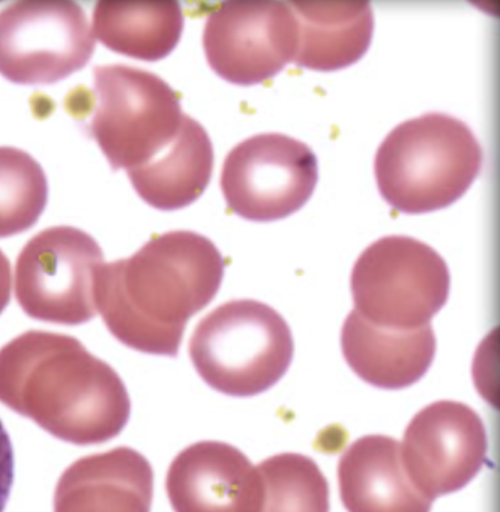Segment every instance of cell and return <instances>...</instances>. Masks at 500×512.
Segmentation results:
<instances>
[{"mask_svg": "<svg viewBox=\"0 0 500 512\" xmlns=\"http://www.w3.org/2000/svg\"><path fill=\"white\" fill-rule=\"evenodd\" d=\"M11 263L5 256L4 251L0 250V314L4 313L5 308L10 304L11 299Z\"/></svg>", "mask_w": 500, "mask_h": 512, "instance_id": "7402d4cb", "label": "cell"}, {"mask_svg": "<svg viewBox=\"0 0 500 512\" xmlns=\"http://www.w3.org/2000/svg\"><path fill=\"white\" fill-rule=\"evenodd\" d=\"M481 145L460 119L427 113L389 133L374 160L383 199L404 214L439 211L457 202L482 169Z\"/></svg>", "mask_w": 500, "mask_h": 512, "instance_id": "3957f363", "label": "cell"}, {"mask_svg": "<svg viewBox=\"0 0 500 512\" xmlns=\"http://www.w3.org/2000/svg\"><path fill=\"white\" fill-rule=\"evenodd\" d=\"M175 512H260L262 478L244 452L223 442L185 448L167 473Z\"/></svg>", "mask_w": 500, "mask_h": 512, "instance_id": "7c38bea8", "label": "cell"}, {"mask_svg": "<svg viewBox=\"0 0 500 512\" xmlns=\"http://www.w3.org/2000/svg\"><path fill=\"white\" fill-rule=\"evenodd\" d=\"M0 401L76 445L113 439L131 413L119 374L77 338L55 332H25L0 349Z\"/></svg>", "mask_w": 500, "mask_h": 512, "instance_id": "7a4b0ae2", "label": "cell"}, {"mask_svg": "<svg viewBox=\"0 0 500 512\" xmlns=\"http://www.w3.org/2000/svg\"><path fill=\"white\" fill-rule=\"evenodd\" d=\"M401 460L419 491L434 500L466 487L487 455V433L475 410L457 401L424 407L404 433Z\"/></svg>", "mask_w": 500, "mask_h": 512, "instance_id": "8fae6325", "label": "cell"}, {"mask_svg": "<svg viewBox=\"0 0 500 512\" xmlns=\"http://www.w3.org/2000/svg\"><path fill=\"white\" fill-rule=\"evenodd\" d=\"M197 373L215 391L253 397L275 385L293 358L292 331L269 305L251 299L220 305L190 340Z\"/></svg>", "mask_w": 500, "mask_h": 512, "instance_id": "277c9868", "label": "cell"}, {"mask_svg": "<svg viewBox=\"0 0 500 512\" xmlns=\"http://www.w3.org/2000/svg\"><path fill=\"white\" fill-rule=\"evenodd\" d=\"M154 472L140 452L116 448L71 464L59 479L55 512H151Z\"/></svg>", "mask_w": 500, "mask_h": 512, "instance_id": "4fadbf2b", "label": "cell"}, {"mask_svg": "<svg viewBox=\"0 0 500 512\" xmlns=\"http://www.w3.org/2000/svg\"><path fill=\"white\" fill-rule=\"evenodd\" d=\"M92 20L94 38L107 49L146 62L169 56L184 32L178 2H100Z\"/></svg>", "mask_w": 500, "mask_h": 512, "instance_id": "ac0fdd59", "label": "cell"}, {"mask_svg": "<svg viewBox=\"0 0 500 512\" xmlns=\"http://www.w3.org/2000/svg\"><path fill=\"white\" fill-rule=\"evenodd\" d=\"M14 482V451L10 436L0 421V512H4Z\"/></svg>", "mask_w": 500, "mask_h": 512, "instance_id": "44dd1931", "label": "cell"}, {"mask_svg": "<svg viewBox=\"0 0 500 512\" xmlns=\"http://www.w3.org/2000/svg\"><path fill=\"white\" fill-rule=\"evenodd\" d=\"M103 263V250L91 235L76 227H50L35 235L17 259V301L41 322H89L98 313L95 278Z\"/></svg>", "mask_w": 500, "mask_h": 512, "instance_id": "52a82bcc", "label": "cell"}, {"mask_svg": "<svg viewBox=\"0 0 500 512\" xmlns=\"http://www.w3.org/2000/svg\"><path fill=\"white\" fill-rule=\"evenodd\" d=\"M94 89L97 107L89 134L113 170L145 166L181 128L179 95L149 71L127 65L97 67Z\"/></svg>", "mask_w": 500, "mask_h": 512, "instance_id": "8992f818", "label": "cell"}, {"mask_svg": "<svg viewBox=\"0 0 500 512\" xmlns=\"http://www.w3.org/2000/svg\"><path fill=\"white\" fill-rule=\"evenodd\" d=\"M341 349L364 382L403 389L427 373L436 353V337L431 325L409 331L380 328L353 310L341 331Z\"/></svg>", "mask_w": 500, "mask_h": 512, "instance_id": "9a60e30c", "label": "cell"}, {"mask_svg": "<svg viewBox=\"0 0 500 512\" xmlns=\"http://www.w3.org/2000/svg\"><path fill=\"white\" fill-rule=\"evenodd\" d=\"M449 286L443 257L409 236H386L365 248L350 277L356 313L398 331L430 325L448 301Z\"/></svg>", "mask_w": 500, "mask_h": 512, "instance_id": "5b68a950", "label": "cell"}, {"mask_svg": "<svg viewBox=\"0 0 500 512\" xmlns=\"http://www.w3.org/2000/svg\"><path fill=\"white\" fill-rule=\"evenodd\" d=\"M95 52L88 17L74 2H17L0 11V74L17 85H53Z\"/></svg>", "mask_w": 500, "mask_h": 512, "instance_id": "ba28073f", "label": "cell"}, {"mask_svg": "<svg viewBox=\"0 0 500 512\" xmlns=\"http://www.w3.org/2000/svg\"><path fill=\"white\" fill-rule=\"evenodd\" d=\"M214 148L205 128L184 115L175 139L145 166L130 170L134 190L152 208L176 211L196 202L211 181Z\"/></svg>", "mask_w": 500, "mask_h": 512, "instance_id": "2e32d148", "label": "cell"}, {"mask_svg": "<svg viewBox=\"0 0 500 512\" xmlns=\"http://www.w3.org/2000/svg\"><path fill=\"white\" fill-rule=\"evenodd\" d=\"M341 502L349 512H430L433 500L404 469L401 446L388 436H365L338 463Z\"/></svg>", "mask_w": 500, "mask_h": 512, "instance_id": "5bb4252c", "label": "cell"}, {"mask_svg": "<svg viewBox=\"0 0 500 512\" xmlns=\"http://www.w3.org/2000/svg\"><path fill=\"white\" fill-rule=\"evenodd\" d=\"M319 169L305 143L284 134H259L230 151L221 172L227 205L250 221L281 220L313 196Z\"/></svg>", "mask_w": 500, "mask_h": 512, "instance_id": "9c48e42d", "label": "cell"}, {"mask_svg": "<svg viewBox=\"0 0 500 512\" xmlns=\"http://www.w3.org/2000/svg\"><path fill=\"white\" fill-rule=\"evenodd\" d=\"M298 22L299 67L337 71L350 67L367 53L373 38L374 16L370 4L314 2L289 4Z\"/></svg>", "mask_w": 500, "mask_h": 512, "instance_id": "e0dca14e", "label": "cell"}, {"mask_svg": "<svg viewBox=\"0 0 500 512\" xmlns=\"http://www.w3.org/2000/svg\"><path fill=\"white\" fill-rule=\"evenodd\" d=\"M203 47L218 76L259 85L295 59L298 22L284 2H229L209 14Z\"/></svg>", "mask_w": 500, "mask_h": 512, "instance_id": "30bf717a", "label": "cell"}, {"mask_svg": "<svg viewBox=\"0 0 500 512\" xmlns=\"http://www.w3.org/2000/svg\"><path fill=\"white\" fill-rule=\"evenodd\" d=\"M223 256L199 233L155 236L128 259L103 263L95 278V305L125 346L176 356L185 326L220 290Z\"/></svg>", "mask_w": 500, "mask_h": 512, "instance_id": "6da1fadb", "label": "cell"}, {"mask_svg": "<svg viewBox=\"0 0 500 512\" xmlns=\"http://www.w3.org/2000/svg\"><path fill=\"white\" fill-rule=\"evenodd\" d=\"M262 478L260 512H329V485L314 460L280 454L256 467Z\"/></svg>", "mask_w": 500, "mask_h": 512, "instance_id": "d6986e66", "label": "cell"}, {"mask_svg": "<svg viewBox=\"0 0 500 512\" xmlns=\"http://www.w3.org/2000/svg\"><path fill=\"white\" fill-rule=\"evenodd\" d=\"M47 200L49 184L40 163L22 149L0 148V238L34 227Z\"/></svg>", "mask_w": 500, "mask_h": 512, "instance_id": "ffe728a7", "label": "cell"}]
</instances>
